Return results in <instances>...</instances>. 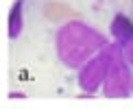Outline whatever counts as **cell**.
I'll list each match as a JSON object with an SVG mask.
<instances>
[{
  "mask_svg": "<svg viewBox=\"0 0 133 109\" xmlns=\"http://www.w3.org/2000/svg\"><path fill=\"white\" fill-rule=\"evenodd\" d=\"M105 39L96 35V31H90L83 24H68L59 33L57 46L61 50V59H68V65H79L83 59L98 46H103Z\"/></svg>",
  "mask_w": 133,
  "mask_h": 109,
  "instance_id": "1",
  "label": "cell"
},
{
  "mask_svg": "<svg viewBox=\"0 0 133 109\" xmlns=\"http://www.w3.org/2000/svg\"><path fill=\"white\" fill-rule=\"evenodd\" d=\"M109 55H111L109 50L103 52L101 57H96L85 70H83V74H81V83H83V87H85V90H96V85L101 83V79L105 76V72H107Z\"/></svg>",
  "mask_w": 133,
  "mask_h": 109,
  "instance_id": "2",
  "label": "cell"
},
{
  "mask_svg": "<svg viewBox=\"0 0 133 109\" xmlns=\"http://www.w3.org/2000/svg\"><path fill=\"white\" fill-rule=\"evenodd\" d=\"M127 92H129V74H127V68L118 61L109 70V81H107L105 94L107 96H124Z\"/></svg>",
  "mask_w": 133,
  "mask_h": 109,
  "instance_id": "3",
  "label": "cell"
},
{
  "mask_svg": "<svg viewBox=\"0 0 133 109\" xmlns=\"http://www.w3.org/2000/svg\"><path fill=\"white\" fill-rule=\"evenodd\" d=\"M111 31H114V35L118 37V39H131L133 37V24L124 18V15H118V18L114 20Z\"/></svg>",
  "mask_w": 133,
  "mask_h": 109,
  "instance_id": "4",
  "label": "cell"
},
{
  "mask_svg": "<svg viewBox=\"0 0 133 109\" xmlns=\"http://www.w3.org/2000/svg\"><path fill=\"white\" fill-rule=\"evenodd\" d=\"M20 11H22V0L13 4V9H11V18H9V35L11 37H18L20 35Z\"/></svg>",
  "mask_w": 133,
  "mask_h": 109,
  "instance_id": "5",
  "label": "cell"
},
{
  "mask_svg": "<svg viewBox=\"0 0 133 109\" xmlns=\"http://www.w3.org/2000/svg\"><path fill=\"white\" fill-rule=\"evenodd\" d=\"M124 55H127V59H129V63H133V39H131V44H127Z\"/></svg>",
  "mask_w": 133,
  "mask_h": 109,
  "instance_id": "6",
  "label": "cell"
}]
</instances>
